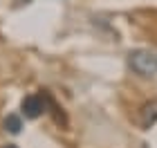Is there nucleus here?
<instances>
[{
	"instance_id": "1",
	"label": "nucleus",
	"mask_w": 157,
	"mask_h": 148,
	"mask_svg": "<svg viewBox=\"0 0 157 148\" xmlns=\"http://www.w3.org/2000/svg\"><path fill=\"white\" fill-rule=\"evenodd\" d=\"M128 63H130L132 72L139 76H155L157 74V54L151 49H132L128 54Z\"/></svg>"
},
{
	"instance_id": "2",
	"label": "nucleus",
	"mask_w": 157,
	"mask_h": 148,
	"mask_svg": "<svg viewBox=\"0 0 157 148\" xmlns=\"http://www.w3.org/2000/svg\"><path fill=\"white\" fill-rule=\"evenodd\" d=\"M54 99L49 97L47 90H40L38 94H27L23 99V103H20V110H23V115L27 119H38L43 112L47 108H54Z\"/></svg>"
},
{
	"instance_id": "3",
	"label": "nucleus",
	"mask_w": 157,
	"mask_h": 148,
	"mask_svg": "<svg viewBox=\"0 0 157 148\" xmlns=\"http://www.w3.org/2000/svg\"><path fill=\"white\" fill-rule=\"evenodd\" d=\"M137 123L144 130H148L151 126L157 123V99H151V101H146L139 108V112H137Z\"/></svg>"
},
{
	"instance_id": "4",
	"label": "nucleus",
	"mask_w": 157,
	"mask_h": 148,
	"mask_svg": "<svg viewBox=\"0 0 157 148\" xmlns=\"http://www.w3.org/2000/svg\"><path fill=\"white\" fill-rule=\"evenodd\" d=\"M20 128H23V121H20L18 115H9V117L5 119V130H9L11 135H18Z\"/></svg>"
},
{
	"instance_id": "5",
	"label": "nucleus",
	"mask_w": 157,
	"mask_h": 148,
	"mask_svg": "<svg viewBox=\"0 0 157 148\" xmlns=\"http://www.w3.org/2000/svg\"><path fill=\"white\" fill-rule=\"evenodd\" d=\"M5 148H18V146H13V144H7V146H5Z\"/></svg>"
}]
</instances>
